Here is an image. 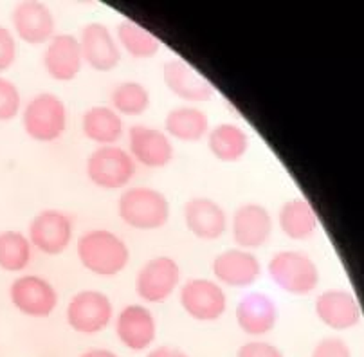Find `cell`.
I'll return each mask as SVG.
<instances>
[{
    "label": "cell",
    "mask_w": 364,
    "mask_h": 357,
    "mask_svg": "<svg viewBox=\"0 0 364 357\" xmlns=\"http://www.w3.org/2000/svg\"><path fill=\"white\" fill-rule=\"evenodd\" d=\"M182 269L175 258L159 255L144 262L136 276V292L144 303H164L178 291Z\"/></svg>",
    "instance_id": "10"
},
{
    "label": "cell",
    "mask_w": 364,
    "mask_h": 357,
    "mask_svg": "<svg viewBox=\"0 0 364 357\" xmlns=\"http://www.w3.org/2000/svg\"><path fill=\"white\" fill-rule=\"evenodd\" d=\"M279 231L294 242L310 240L318 233L319 217L312 202L303 197L289 198L282 204L276 217Z\"/></svg>",
    "instance_id": "23"
},
{
    "label": "cell",
    "mask_w": 364,
    "mask_h": 357,
    "mask_svg": "<svg viewBox=\"0 0 364 357\" xmlns=\"http://www.w3.org/2000/svg\"><path fill=\"white\" fill-rule=\"evenodd\" d=\"M228 231L235 247L258 251L271 240L274 233V218L271 211L259 202H244L229 217Z\"/></svg>",
    "instance_id": "9"
},
{
    "label": "cell",
    "mask_w": 364,
    "mask_h": 357,
    "mask_svg": "<svg viewBox=\"0 0 364 357\" xmlns=\"http://www.w3.org/2000/svg\"><path fill=\"white\" fill-rule=\"evenodd\" d=\"M114 303L103 291L82 289L70 296L65 307V321L80 336H97L114 321Z\"/></svg>",
    "instance_id": "6"
},
{
    "label": "cell",
    "mask_w": 364,
    "mask_h": 357,
    "mask_svg": "<svg viewBox=\"0 0 364 357\" xmlns=\"http://www.w3.org/2000/svg\"><path fill=\"white\" fill-rule=\"evenodd\" d=\"M316 318L333 332H346L355 329L363 318L360 303L352 291L326 289L314 299Z\"/></svg>",
    "instance_id": "17"
},
{
    "label": "cell",
    "mask_w": 364,
    "mask_h": 357,
    "mask_svg": "<svg viewBox=\"0 0 364 357\" xmlns=\"http://www.w3.org/2000/svg\"><path fill=\"white\" fill-rule=\"evenodd\" d=\"M42 65L46 74L55 82H74L83 69L82 47L73 33H56L43 46Z\"/></svg>",
    "instance_id": "16"
},
{
    "label": "cell",
    "mask_w": 364,
    "mask_h": 357,
    "mask_svg": "<svg viewBox=\"0 0 364 357\" xmlns=\"http://www.w3.org/2000/svg\"><path fill=\"white\" fill-rule=\"evenodd\" d=\"M151 105L150 90L136 80L117 83L110 92L109 107H112L121 117H139L148 112Z\"/></svg>",
    "instance_id": "27"
},
{
    "label": "cell",
    "mask_w": 364,
    "mask_h": 357,
    "mask_svg": "<svg viewBox=\"0 0 364 357\" xmlns=\"http://www.w3.org/2000/svg\"><path fill=\"white\" fill-rule=\"evenodd\" d=\"M127 151L134 163L144 168H164L173 161V141L164 134V130L136 123L127 129Z\"/></svg>",
    "instance_id": "13"
},
{
    "label": "cell",
    "mask_w": 364,
    "mask_h": 357,
    "mask_svg": "<svg viewBox=\"0 0 364 357\" xmlns=\"http://www.w3.org/2000/svg\"><path fill=\"white\" fill-rule=\"evenodd\" d=\"M77 262L100 278H116L130 264V247L110 229H89L76 244Z\"/></svg>",
    "instance_id": "1"
},
{
    "label": "cell",
    "mask_w": 364,
    "mask_h": 357,
    "mask_svg": "<svg viewBox=\"0 0 364 357\" xmlns=\"http://www.w3.org/2000/svg\"><path fill=\"white\" fill-rule=\"evenodd\" d=\"M26 235L35 251L47 257H58L73 244L74 222L62 210L49 208L31 218Z\"/></svg>",
    "instance_id": "11"
},
{
    "label": "cell",
    "mask_w": 364,
    "mask_h": 357,
    "mask_svg": "<svg viewBox=\"0 0 364 357\" xmlns=\"http://www.w3.org/2000/svg\"><path fill=\"white\" fill-rule=\"evenodd\" d=\"M267 275L279 291L298 298L318 291L321 282V271L314 258L298 249L276 251L267 262Z\"/></svg>",
    "instance_id": "2"
},
{
    "label": "cell",
    "mask_w": 364,
    "mask_h": 357,
    "mask_svg": "<svg viewBox=\"0 0 364 357\" xmlns=\"http://www.w3.org/2000/svg\"><path fill=\"white\" fill-rule=\"evenodd\" d=\"M237 357H285V353L267 339H249L237 350Z\"/></svg>",
    "instance_id": "32"
},
{
    "label": "cell",
    "mask_w": 364,
    "mask_h": 357,
    "mask_svg": "<svg viewBox=\"0 0 364 357\" xmlns=\"http://www.w3.org/2000/svg\"><path fill=\"white\" fill-rule=\"evenodd\" d=\"M137 164L130 157L127 148L96 146L85 161V175L100 190L121 191L127 190L136 177Z\"/></svg>",
    "instance_id": "5"
},
{
    "label": "cell",
    "mask_w": 364,
    "mask_h": 357,
    "mask_svg": "<svg viewBox=\"0 0 364 357\" xmlns=\"http://www.w3.org/2000/svg\"><path fill=\"white\" fill-rule=\"evenodd\" d=\"M121 53L134 60H150L161 50V40L134 20H121L114 31Z\"/></svg>",
    "instance_id": "26"
},
{
    "label": "cell",
    "mask_w": 364,
    "mask_h": 357,
    "mask_svg": "<svg viewBox=\"0 0 364 357\" xmlns=\"http://www.w3.org/2000/svg\"><path fill=\"white\" fill-rule=\"evenodd\" d=\"M117 217L137 231H157L170 220V201L155 188L128 186L117 198Z\"/></svg>",
    "instance_id": "3"
},
{
    "label": "cell",
    "mask_w": 364,
    "mask_h": 357,
    "mask_svg": "<svg viewBox=\"0 0 364 357\" xmlns=\"http://www.w3.org/2000/svg\"><path fill=\"white\" fill-rule=\"evenodd\" d=\"M77 42L82 47L83 63L96 73H110L121 63V49L116 35L105 23L90 22L83 26Z\"/></svg>",
    "instance_id": "19"
},
{
    "label": "cell",
    "mask_w": 364,
    "mask_h": 357,
    "mask_svg": "<svg viewBox=\"0 0 364 357\" xmlns=\"http://www.w3.org/2000/svg\"><path fill=\"white\" fill-rule=\"evenodd\" d=\"M33 245L28 235L16 229L0 231V269L6 272H23L33 260Z\"/></svg>",
    "instance_id": "28"
},
{
    "label": "cell",
    "mask_w": 364,
    "mask_h": 357,
    "mask_svg": "<svg viewBox=\"0 0 364 357\" xmlns=\"http://www.w3.org/2000/svg\"><path fill=\"white\" fill-rule=\"evenodd\" d=\"M11 31L28 46H46L56 35L55 13L46 2L22 0L11 9Z\"/></svg>",
    "instance_id": "14"
},
{
    "label": "cell",
    "mask_w": 364,
    "mask_h": 357,
    "mask_svg": "<svg viewBox=\"0 0 364 357\" xmlns=\"http://www.w3.org/2000/svg\"><path fill=\"white\" fill-rule=\"evenodd\" d=\"M163 82L166 89L186 105L208 103L215 97L213 83L181 58H171L164 63Z\"/></svg>",
    "instance_id": "20"
},
{
    "label": "cell",
    "mask_w": 364,
    "mask_h": 357,
    "mask_svg": "<svg viewBox=\"0 0 364 357\" xmlns=\"http://www.w3.org/2000/svg\"><path fill=\"white\" fill-rule=\"evenodd\" d=\"M182 218L188 231L200 240L213 242L228 233L229 215L225 213L222 204L210 197L190 198L184 204Z\"/></svg>",
    "instance_id": "21"
},
{
    "label": "cell",
    "mask_w": 364,
    "mask_h": 357,
    "mask_svg": "<svg viewBox=\"0 0 364 357\" xmlns=\"http://www.w3.org/2000/svg\"><path fill=\"white\" fill-rule=\"evenodd\" d=\"M114 334L130 352L144 353L157 339V319L150 307L141 303H128L114 316Z\"/></svg>",
    "instance_id": "12"
},
{
    "label": "cell",
    "mask_w": 364,
    "mask_h": 357,
    "mask_svg": "<svg viewBox=\"0 0 364 357\" xmlns=\"http://www.w3.org/2000/svg\"><path fill=\"white\" fill-rule=\"evenodd\" d=\"M144 357H191L190 353L184 352L178 346L171 345H159V346H151L148 352H144Z\"/></svg>",
    "instance_id": "33"
},
{
    "label": "cell",
    "mask_w": 364,
    "mask_h": 357,
    "mask_svg": "<svg viewBox=\"0 0 364 357\" xmlns=\"http://www.w3.org/2000/svg\"><path fill=\"white\" fill-rule=\"evenodd\" d=\"M18 56V40L13 31L0 23V74L11 69Z\"/></svg>",
    "instance_id": "31"
},
{
    "label": "cell",
    "mask_w": 364,
    "mask_h": 357,
    "mask_svg": "<svg viewBox=\"0 0 364 357\" xmlns=\"http://www.w3.org/2000/svg\"><path fill=\"white\" fill-rule=\"evenodd\" d=\"M210 117L197 105H177L164 117V134L171 141L198 143L210 132Z\"/></svg>",
    "instance_id": "24"
},
{
    "label": "cell",
    "mask_w": 364,
    "mask_h": 357,
    "mask_svg": "<svg viewBox=\"0 0 364 357\" xmlns=\"http://www.w3.org/2000/svg\"><path fill=\"white\" fill-rule=\"evenodd\" d=\"M23 101L20 89L13 80L0 76V123H9L22 112Z\"/></svg>",
    "instance_id": "29"
},
{
    "label": "cell",
    "mask_w": 364,
    "mask_h": 357,
    "mask_svg": "<svg viewBox=\"0 0 364 357\" xmlns=\"http://www.w3.org/2000/svg\"><path fill=\"white\" fill-rule=\"evenodd\" d=\"M82 132L97 146H114L127 136V124L112 107L92 105L82 114Z\"/></svg>",
    "instance_id": "22"
},
{
    "label": "cell",
    "mask_w": 364,
    "mask_h": 357,
    "mask_svg": "<svg viewBox=\"0 0 364 357\" xmlns=\"http://www.w3.org/2000/svg\"><path fill=\"white\" fill-rule=\"evenodd\" d=\"M213 279L222 287L247 289L262 278V262L252 251L240 247H229L218 252L211 264Z\"/></svg>",
    "instance_id": "15"
},
{
    "label": "cell",
    "mask_w": 364,
    "mask_h": 357,
    "mask_svg": "<svg viewBox=\"0 0 364 357\" xmlns=\"http://www.w3.org/2000/svg\"><path fill=\"white\" fill-rule=\"evenodd\" d=\"M208 150L220 163H240L251 148L245 129L237 123H218L211 127L208 136Z\"/></svg>",
    "instance_id": "25"
},
{
    "label": "cell",
    "mask_w": 364,
    "mask_h": 357,
    "mask_svg": "<svg viewBox=\"0 0 364 357\" xmlns=\"http://www.w3.org/2000/svg\"><path fill=\"white\" fill-rule=\"evenodd\" d=\"M9 302L20 314L46 319L58 309L60 294L49 279L40 275H20L9 285Z\"/></svg>",
    "instance_id": "8"
},
{
    "label": "cell",
    "mask_w": 364,
    "mask_h": 357,
    "mask_svg": "<svg viewBox=\"0 0 364 357\" xmlns=\"http://www.w3.org/2000/svg\"><path fill=\"white\" fill-rule=\"evenodd\" d=\"M178 303L193 321L215 323L228 312V292L213 278H188L178 287Z\"/></svg>",
    "instance_id": "7"
},
{
    "label": "cell",
    "mask_w": 364,
    "mask_h": 357,
    "mask_svg": "<svg viewBox=\"0 0 364 357\" xmlns=\"http://www.w3.org/2000/svg\"><path fill=\"white\" fill-rule=\"evenodd\" d=\"M23 132L36 143H55L69 129V109L55 92H40L29 97L20 112Z\"/></svg>",
    "instance_id": "4"
},
{
    "label": "cell",
    "mask_w": 364,
    "mask_h": 357,
    "mask_svg": "<svg viewBox=\"0 0 364 357\" xmlns=\"http://www.w3.org/2000/svg\"><path fill=\"white\" fill-rule=\"evenodd\" d=\"M309 357H353V352L343 338L326 336L316 343Z\"/></svg>",
    "instance_id": "30"
},
{
    "label": "cell",
    "mask_w": 364,
    "mask_h": 357,
    "mask_svg": "<svg viewBox=\"0 0 364 357\" xmlns=\"http://www.w3.org/2000/svg\"><path fill=\"white\" fill-rule=\"evenodd\" d=\"M237 325L249 339H265L279 319L274 298L265 292H245L237 303Z\"/></svg>",
    "instance_id": "18"
},
{
    "label": "cell",
    "mask_w": 364,
    "mask_h": 357,
    "mask_svg": "<svg viewBox=\"0 0 364 357\" xmlns=\"http://www.w3.org/2000/svg\"><path fill=\"white\" fill-rule=\"evenodd\" d=\"M80 357H121V356L110 348H103V346H92V348H89V350H85V352L80 353Z\"/></svg>",
    "instance_id": "34"
}]
</instances>
